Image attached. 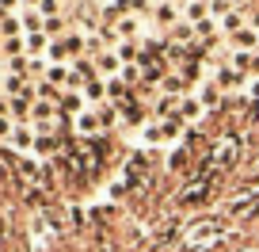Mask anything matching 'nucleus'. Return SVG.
<instances>
[{
	"label": "nucleus",
	"mask_w": 259,
	"mask_h": 252,
	"mask_svg": "<svg viewBox=\"0 0 259 252\" xmlns=\"http://www.w3.org/2000/svg\"><path fill=\"white\" fill-rule=\"evenodd\" d=\"M0 42H4V34H0Z\"/></svg>",
	"instance_id": "nucleus-23"
},
{
	"label": "nucleus",
	"mask_w": 259,
	"mask_h": 252,
	"mask_svg": "<svg viewBox=\"0 0 259 252\" xmlns=\"http://www.w3.org/2000/svg\"><path fill=\"white\" fill-rule=\"evenodd\" d=\"M255 4H259V0H255Z\"/></svg>",
	"instance_id": "nucleus-24"
},
{
	"label": "nucleus",
	"mask_w": 259,
	"mask_h": 252,
	"mask_svg": "<svg viewBox=\"0 0 259 252\" xmlns=\"http://www.w3.org/2000/svg\"><path fill=\"white\" fill-rule=\"evenodd\" d=\"M65 54H69V42H65V39L50 42V57H54V61H65Z\"/></svg>",
	"instance_id": "nucleus-10"
},
{
	"label": "nucleus",
	"mask_w": 259,
	"mask_h": 252,
	"mask_svg": "<svg viewBox=\"0 0 259 252\" xmlns=\"http://www.w3.org/2000/svg\"><path fill=\"white\" fill-rule=\"evenodd\" d=\"M8 141H12V149H16V153H31L38 138H34V130L27 126V122H16V130H12V138H8Z\"/></svg>",
	"instance_id": "nucleus-2"
},
{
	"label": "nucleus",
	"mask_w": 259,
	"mask_h": 252,
	"mask_svg": "<svg viewBox=\"0 0 259 252\" xmlns=\"http://www.w3.org/2000/svg\"><path fill=\"white\" fill-rule=\"evenodd\" d=\"M171 168H187V149H176V153H171Z\"/></svg>",
	"instance_id": "nucleus-17"
},
{
	"label": "nucleus",
	"mask_w": 259,
	"mask_h": 252,
	"mask_svg": "<svg viewBox=\"0 0 259 252\" xmlns=\"http://www.w3.org/2000/svg\"><path fill=\"white\" fill-rule=\"evenodd\" d=\"M229 214H233V218H255V214H259V191H244V195H236L233 203H229Z\"/></svg>",
	"instance_id": "nucleus-1"
},
{
	"label": "nucleus",
	"mask_w": 259,
	"mask_h": 252,
	"mask_svg": "<svg viewBox=\"0 0 259 252\" xmlns=\"http://www.w3.org/2000/svg\"><path fill=\"white\" fill-rule=\"evenodd\" d=\"M99 122H103V126H114V107H99Z\"/></svg>",
	"instance_id": "nucleus-16"
},
{
	"label": "nucleus",
	"mask_w": 259,
	"mask_h": 252,
	"mask_svg": "<svg viewBox=\"0 0 259 252\" xmlns=\"http://www.w3.org/2000/svg\"><path fill=\"white\" fill-rule=\"evenodd\" d=\"M103 84H99V81H88V84H84V96H88V99H103Z\"/></svg>",
	"instance_id": "nucleus-11"
},
{
	"label": "nucleus",
	"mask_w": 259,
	"mask_h": 252,
	"mask_svg": "<svg viewBox=\"0 0 259 252\" xmlns=\"http://www.w3.org/2000/svg\"><path fill=\"white\" fill-rule=\"evenodd\" d=\"M16 4H19V0H0V8H4V12H12Z\"/></svg>",
	"instance_id": "nucleus-20"
},
{
	"label": "nucleus",
	"mask_w": 259,
	"mask_h": 252,
	"mask_svg": "<svg viewBox=\"0 0 259 252\" xmlns=\"http://www.w3.org/2000/svg\"><path fill=\"white\" fill-rule=\"evenodd\" d=\"M80 103H84V99L76 96V92H61V99H57V107H61V111H80Z\"/></svg>",
	"instance_id": "nucleus-6"
},
{
	"label": "nucleus",
	"mask_w": 259,
	"mask_h": 252,
	"mask_svg": "<svg viewBox=\"0 0 259 252\" xmlns=\"http://www.w3.org/2000/svg\"><path fill=\"white\" fill-rule=\"evenodd\" d=\"M99 126H103V122H99V115H88V111H84L80 119H76V134H80V138H96Z\"/></svg>",
	"instance_id": "nucleus-3"
},
{
	"label": "nucleus",
	"mask_w": 259,
	"mask_h": 252,
	"mask_svg": "<svg viewBox=\"0 0 259 252\" xmlns=\"http://www.w3.org/2000/svg\"><path fill=\"white\" fill-rule=\"evenodd\" d=\"M57 8H61V0H42V4H38V12H42V16H46V19L54 16Z\"/></svg>",
	"instance_id": "nucleus-14"
},
{
	"label": "nucleus",
	"mask_w": 259,
	"mask_h": 252,
	"mask_svg": "<svg viewBox=\"0 0 259 252\" xmlns=\"http://www.w3.org/2000/svg\"><path fill=\"white\" fill-rule=\"evenodd\" d=\"M23 4H34V8H38V4H42V0H23Z\"/></svg>",
	"instance_id": "nucleus-21"
},
{
	"label": "nucleus",
	"mask_w": 259,
	"mask_h": 252,
	"mask_svg": "<svg viewBox=\"0 0 259 252\" xmlns=\"http://www.w3.org/2000/svg\"><path fill=\"white\" fill-rule=\"evenodd\" d=\"M202 12H206V4H198V0H194V4H187V16H191V19H198Z\"/></svg>",
	"instance_id": "nucleus-18"
},
{
	"label": "nucleus",
	"mask_w": 259,
	"mask_h": 252,
	"mask_svg": "<svg viewBox=\"0 0 259 252\" xmlns=\"http://www.w3.org/2000/svg\"><path fill=\"white\" fill-rule=\"evenodd\" d=\"M46 42H50V34H46V31L27 34V50H31V54H42V50H46Z\"/></svg>",
	"instance_id": "nucleus-5"
},
{
	"label": "nucleus",
	"mask_w": 259,
	"mask_h": 252,
	"mask_svg": "<svg viewBox=\"0 0 259 252\" xmlns=\"http://www.w3.org/2000/svg\"><path fill=\"white\" fill-rule=\"evenodd\" d=\"M0 50H4V54H16V57H23V39H4V42H0Z\"/></svg>",
	"instance_id": "nucleus-9"
},
{
	"label": "nucleus",
	"mask_w": 259,
	"mask_h": 252,
	"mask_svg": "<svg viewBox=\"0 0 259 252\" xmlns=\"http://www.w3.org/2000/svg\"><path fill=\"white\" fill-rule=\"evenodd\" d=\"M114 65H118V57H114V54H99L96 57V69H99V73H114Z\"/></svg>",
	"instance_id": "nucleus-8"
},
{
	"label": "nucleus",
	"mask_w": 259,
	"mask_h": 252,
	"mask_svg": "<svg viewBox=\"0 0 259 252\" xmlns=\"http://www.w3.org/2000/svg\"><path fill=\"white\" fill-rule=\"evenodd\" d=\"M42 31H46V34H50V39H61V34H65V19H57V16H50V19H46V23H42Z\"/></svg>",
	"instance_id": "nucleus-7"
},
{
	"label": "nucleus",
	"mask_w": 259,
	"mask_h": 252,
	"mask_svg": "<svg viewBox=\"0 0 259 252\" xmlns=\"http://www.w3.org/2000/svg\"><path fill=\"white\" fill-rule=\"evenodd\" d=\"M198 99H202L206 107H218V99H221V96H218V88H213V84H206V88H202V96H198Z\"/></svg>",
	"instance_id": "nucleus-12"
},
{
	"label": "nucleus",
	"mask_w": 259,
	"mask_h": 252,
	"mask_svg": "<svg viewBox=\"0 0 259 252\" xmlns=\"http://www.w3.org/2000/svg\"><path fill=\"white\" fill-rule=\"evenodd\" d=\"M236 42H240V46H244V50H251V46H259V39H255V34H251V31H236Z\"/></svg>",
	"instance_id": "nucleus-13"
},
{
	"label": "nucleus",
	"mask_w": 259,
	"mask_h": 252,
	"mask_svg": "<svg viewBox=\"0 0 259 252\" xmlns=\"http://www.w3.org/2000/svg\"><path fill=\"white\" fill-rule=\"evenodd\" d=\"M12 130H16V122H12V119H0V141H8Z\"/></svg>",
	"instance_id": "nucleus-15"
},
{
	"label": "nucleus",
	"mask_w": 259,
	"mask_h": 252,
	"mask_svg": "<svg viewBox=\"0 0 259 252\" xmlns=\"http://www.w3.org/2000/svg\"><path fill=\"white\" fill-rule=\"evenodd\" d=\"M46 81H50V84H73V69L50 65V69H46Z\"/></svg>",
	"instance_id": "nucleus-4"
},
{
	"label": "nucleus",
	"mask_w": 259,
	"mask_h": 252,
	"mask_svg": "<svg viewBox=\"0 0 259 252\" xmlns=\"http://www.w3.org/2000/svg\"><path fill=\"white\" fill-rule=\"evenodd\" d=\"M236 4H240V8H244V4H248V0H236Z\"/></svg>",
	"instance_id": "nucleus-22"
},
{
	"label": "nucleus",
	"mask_w": 259,
	"mask_h": 252,
	"mask_svg": "<svg viewBox=\"0 0 259 252\" xmlns=\"http://www.w3.org/2000/svg\"><path fill=\"white\" fill-rule=\"evenodd\" d=\"M118 34H134V19H122V23H118Z\"/></svg>",
	"instance_id": "nucleus-19"
}]
</instances>
